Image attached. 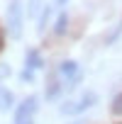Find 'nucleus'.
Returning <instances> with one entry per match:
<instances>
[{
  "label": "nucleus",
  "instance_id": "12",
  "mask_svg": "<svg viewBox=\"0 0 122 124\" xmlns=\"http://www.w3.org/2000/svg\"><path fill=\"white\" fill-rule=\"evenodd\" d=\"M8 76H10V66H8V63H0V80L8 78Z\"/></svg>",
  "mask_w": 122,
  "mask_h": 124
},
{
  "label": "nucleus",
  "instance_id": "7",
  "mask_svg": "<svg viewBox=\"0 0 122 124\" xmlns=\"http://www.w3.org/2000/svg\"><path fill=\"white\" fill-rule=\"evenodd\" d=\"M42 10V0H29V5H27V17H37Z\"/></svg>",
  "mask_w": 122,
  "mask_h": 124
},
{
  "label": "nucleus",
  "instance_id": "8",
  "mask_svg": "<svg viewBox=\"0 0 122 124\" xmlns=\"http://www.w3.org/2000/svg\"><path fill=\"white\" fill-rule=\"evenodd\" d=\"M49 15H51V10H49V5H46V8L42 10V20H39V32H42V29L46 27V20H49Z\"/></svg>",
  "mask_w": 122,
  "mask_h": 124
},
{
  "label": "nucleus",
  "instance_id": "9",
  "mask_svg": "<svg viewBox=\"0 0 122 124\" xmlns=\"http://www.w3.org/2000/svg\"><path fill=\"white\" fill-rule=\"evenodd\" d=\"M59 97V85L56 83H51L49 85V90H46V100H56Z\"/></svg>",
  "mask_w": 122,
  "mask_h": 124
},
{
  "label": "nucleus",
  "instance_id": "5",
  "mask_svg": "<svg viewBox=\"0 0 122 124\" xmlns=\"http://www.w3.org/2000/svg\"><path fill=\"white\" fill-rule=\"evenodd\" d=\"M95 100H98V97H95V93H86V95H83V97L78 100V112H83L86 107L95 105Z\"/></svg>",
  "mask_w": 122,
  "mask_h": 124
},
{
  "label": "nucleus",
  "instance_id": "2",
  "mask_svg": "<svg viewBox=\"0 0 122 124\" xmlns=\"http://www.w3.org/2000/svg\"><path fill=\"white\" fill-rule=\"evenodd\" d=\"M59 76H61V80H66V83H76L81 78V68H78L76 61H61Z\"/></svg>",
  "mask_w": 122,
  "mask_h": 124
},
{
  "label": "nucleus",
  "instance_id": "14",
  "mask_svg": "<svg viewBox=\"0 0 122 124\" xmlns=\"http://www.w3.org/2000/svg\"><path fill=\"white\" fill-rule=\"evenodd\" d=\"M59 3H66V0H59Z\"/></svg>",
  "mask_w": 122,
  "mask_h": 124
},
{
  "label": "nucleus",
  "instance_id": "4",
  "mask_svg": "<svg viewBox=\"0 0 122 124\" xmlns=\"http://www.w3.org/2000/svg\"><path fill=\"white\" fill-rule=\"evenodd\" d=\"M42 66V56H39V51H27V61H25V68H39Z\"/></svg>",
  "mask_w": 122,
  "mask_h": 124
},
{
  "label": "nucleus",
  "instance_id": "3",
  "mask_svg": "<svg viewBox=\"0 0 122 124\" xmlns=\"http://www.w3.org/2000/svg\"><path fill=\"white\" fill-rule=\"evenodd\" d=\"M12 102H15L12 93H10L8 88H0V112H8V109L12 107Z\"/></svg>",
  "mask_w": 122,
  "mask_h": 124
},
{
  "label": "nucleus",
  "instance_id": "6",
  "mask_svg": "<svg viewBox=\"0 0 122 124\" xmlns=\"http://www.w3.org/2000/svg\"><path fill=\"white\" fill-rule=\"evenodd\" d=\"M66 27H69V17H66V12H61L59 20H56V34L61 37V34L66 32Z\"/></svg>",
  "mask_w": 122,
  "mask_h": 124
},
{
  "label": "nucleus",
  "instance_id": "13",
  "mask_svg": "<svg viewBox=\"0 0 122 124\" xmlns=\"http://www.w3.org/2000/svg\"><path fill=\"white\" fill-rule=\"evenodd\" d=\"M3 41H5V39H3V32H0V49H3Z\"/></svg>",
  "mask_w": 122,
  "mask_h": 124
},
{
  "label": "nucleus",
  "instance_id": "10",
  "mask_svg": "<svg viewBox=\"0 0 122 124\" xmlns=\"http://www.w3.org/2000/svg\"><path fill=\"white\" fill-rule=\"evenodd\" d=\"M112 112H115V114H117V117H120V114H122V93H120V95H117V97H115V102H112Z\"/></svg>",
  "mask_w": 122,
  "mask_h": 124
},
{
  "label": "nucleus",
  "instance_id": "11",
  "mask_svg": "<svg viewBox=\"0 0 122 124\" xmlns=\"http://www.w3.org/2000/svg\"><path fill=\"white\" fill-rule=\"evenodd\" d=\"M20 78H22V80H25V83H32V80H34V76H32V68H25V71H22V76H20Z\"/></svg>",
  "mask_w": 122,
  "mask_h": 124
},
{
  "label": "nucleus",
  "instance_id": "1",
  "mask_svg": "<svg viewBox=\"0 0 122 124\" xmlns=\"http://www.w3.org/2000/svg\"><path fill=\"white\" fill-rule=\"evenodd\" d=\"M8 34L12 39L22 37V3L20 0H12L8 5Z\"/></svg>",
  "mask_w": 122,
  "mask_h": 124
}]
</instances>
